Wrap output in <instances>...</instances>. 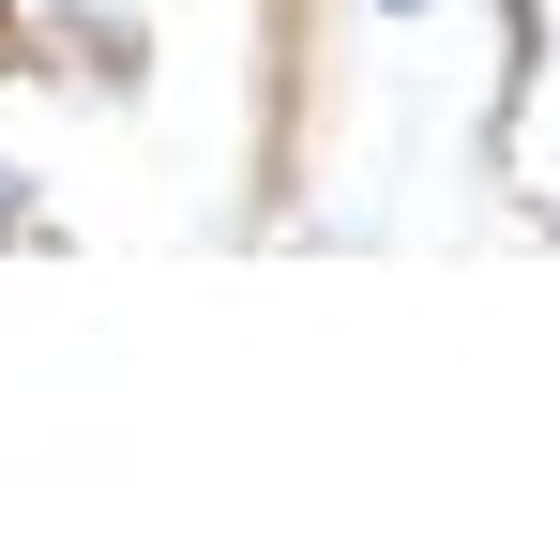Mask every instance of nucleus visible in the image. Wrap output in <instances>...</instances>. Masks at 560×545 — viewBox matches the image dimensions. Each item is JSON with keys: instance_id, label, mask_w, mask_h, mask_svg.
I'll list each match as a JSON object with an SVG mask.
<instances>
[{"instance_id": "f257e3e1", "label": "nucleus", "mask_w": 560, "mask_h": 545, "mask_svg": "<svg viewBox=\"0 0 560 545\" xmlns=\"http://www.w3.org/2000/svg\"><path fill=\"white\" fill-rule=\"evenodd\" d=\"M0 228H15V182H0Z\"/></svg>"}, {"instance_id": "f03ea898", "label": "nucleus", "mask_w": 560, "mask_h": 545, "mask_svg": "<svg viewBox=\"0 0 560 545\" xmlns=\"http://www.w3.org/2000/svg\"><path fill=\"white\" fill-rule=\"evenodd\" d=\"M394 15H409V0H394Z\"/></svg>"}]
</instances>
